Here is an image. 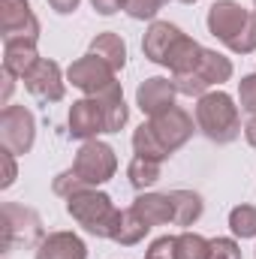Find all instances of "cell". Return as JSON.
I'll return each mask as SVG.
<instances>
[{
  "instance_id": "cell-14",
  "label": "cell",
  "mask_w": 256,
  "mask_h": 259,
  "mask_svg": "<svg viewBox=\"0 0 256 259\" xmlns=\"http://www.w3.org/2000/svg\"><path fill=\"white\" fill-rule=\"evenodd\" d=\"M33 259H88V247L75 232H49Z\"/></svg>"
},
{
  "instance_id": "cell-20",
  "label": "cell",
  "mask_w": 256,
  "mask_h": 259,
  "mask_svg": "<svg viewBox=\"0 0 256 259\" xmlns=\"http://www.w3.org/2000/svg\"><path fill=\"white\" fill-rule=\"evenodd\" d=\"M169 199H172V208H175V217H172L175 226H193L205 211L202 196L193 193V190H172Z\"/></svg>"
},
{
  "instance_id": "cell-31",
  "label": "cell",
  "mask_w": 256,
  "mask_h": 259,
  "mask_svg": "<svg viewBox=\"0 0 256 259\" xmlns=\"http://www.w3.org/2000/svg\"><path fill=\"white\" fill-rule=\"evenodd\" d=\"M0 163H3V178H0V190H9L12 184H15V154L12 151H0Z\"/></svg>"
},
{
  "instance_id": "cell-8",
  "label": "cell",
  "mask_w": 256,
  "mask_h": 259,
  "mask_svg": "<svg viewBox=\"0 0 256 259\" xmlns=\"http://www.w3.org/2000/svg\"><path fill=\"white\" fill-rule=\"evenodd\" d=\"M66 81H72V88H78L84 97H97V94H103L106 88L115 84V69L106 61H100L97 55L88 52L84 58H78V61L69 64Z\"/></svg>"
},
{
  "instance_id": "cell-37",
  "label": "cell",
  "mask_w": 256,
  "mask_h": 259,
  "mask_svg": "<svg viewBox=\"0 0 256 259\" xmlns=\"http://www.w3.org/2000/svg\"><path fill=\"white\" fill-rule=\"evenodd\" d=\"M253 3H256V0H253Z\"/></svg>"
},
{
  "instance_id": "cell-5",
  "label": "cell",
  "mask_w": 256,
  "mask_h": 259,
  "mask_svg": "<svg viewBox=\"0 0 256 259\" xmlns=\"http://www.w3.org/2000/svg\"><path fill=\"white\" fill-rule=\"evenodd\" d=\"M66 214H69L88 235H97V238H112V235H115V226H118V220H121V211L115 208L112 196L100 193L97 187L69 196V199H66Z\"/></svg>"
},
{
  "instance_id": "cell-28",
  "label": "cell",
  "mask_w": 256,
  "mask_h": 259,
  "mask_svg": "<svg viewBox=\"0 0 256 259\" xmlns=\"http://www.w3.org/2000/svg\"><path fill=\"white\" fill-rule=\"evenodd\" d=\"M208 259H241V247L235 238H211Z\"/></svg>"
},
{
  "instance_id": "cell-1",
  "label": "cell",
  "mask_w": 256,
  "mask_h": 259,
  "mask_svg": "<svg viewBox=\"0 0 256 259\" xmlns=\"http://www.w3.org/2000/svg\"><path fill=\"white\" fill-rule=\"evenodd\" d=\"M118 172V157H115V148L100 142V139H91L78 148L72 166L61 172L55 181H52V190L58 196L69 199L72 193H81V190H94L106 181H112V175Z\"/></svg>"
},
{
  "instance_id": "cell-26",
  "label": "cell",
  "mask_w": 256,
  "mask_h": 259,
  "mask_svg": "<svg viewBox=\"0 0 256 259\" xmlns=\"http://www.w3.org/2000/svg\"><path fill=\"white\" fill-rule=\"evenodd\" d=\"M172 81H175L178 94H184V97H196V100H199L202 94H208V81H205L196 69H190V72H175Z\"/></svg>"
},
{
  "instance_id": "cell-25",
  "label": "cell",
  "mask_w": 256,
  "mask_h": 259,
  "mask_svg": "<svg viewBox=\"0 0 256 259\" xmlns=\"http://www.w3.org/2000/svg\"><path fill=\"white\" fill-rule=\"evenodd\" d=\"M229 229L235 238H256V208L253 205H235L229 211Z\"/></svg>"
},
{
  "instance_id": "cell-6",
  "label": "cell",
  "mask_w": 256,
  "mask_h": 259,
  "mask_svg": "<svg viewBox=\"0 0 256 259\" xmlns=\"http://www.w3.org/2000/svg\"><path fill=\"white\" fill-rule=\"evenodd\" d=\"M0 214H3V253L15 247H39L46 235H42V220L33 208H24L18 202H3Z\"/></svg>"
},
{
  "instance_id": "cell-7",
  "label": "cell",
  "mask_w": 256,
  "mask_h": 259,
  "mask_svg": "<svg viewBox=\"0 0 256 259\" xmlns=\"http://www.w3.org/2000/svg\"><path fill=\"white\" fill-rule=\"evenodd\" d=\"M36 142V118L24 106H3L0 109V145L6 151L27 154Z\"/></svg>"
},
{
  "instance_id": "cell-11",
  "label": "cell",
  "mask_w": 256,
  "mask_h": 259,
  "mask_svg": "<svg viewBox=\"0 0 256 259\" xmlns=\"http://www.w3.org/2000/svg\"><path fill=\"white\" fill-rule=\"evenodd\" d=\"M175 97H178V88L172 78H163V75H151L145 78L139 88H136V106L148 115V118H157L163 112H169L175 106Z\"/></svg>"
},
{
  "instance_id": "cell-30",
  "label": "cell",
  "mask_w": 256,
  "mask_h": 259,
  "mask_svg": "<svg viewBox=\"0 0 256 259\" xmlns=\"http://www.w3.org/2000/svg\"><path fill=\"white\" fill-rule=\"evenodd\" d=\"M145 259H175V235H163V238L151 241Z\"/></svg>"
},
{
  "instance_id": "cell-18",
  "label": "cell",
  "mask_w": 256,
  "mask_h": 259,
  "mask_svg": "<svg viewBox=\"0 0 256 259\" xmlns=\"http://www.w3.org/2000/svg\"><path fill=\"white\" fill-rule=\"evenodd\" d=\"M88 52H91V55H97L100 61H106L115 72H118V69H124V64H127V42H124L118 33H112V30L97 33V36L91 39Z\"/></svg>"
},
{
  "instance_id": "cell-10",
  "label": "cell",
  "mask_w": 256,
  "mask_h": 259,
  "mask_svg": "<svg viewBox=\"0 0 256 259\" xmlns=\"http://www.w3.org/2000/svg\"><path fill=\"white\" fill-rule=\"evenodd\" d=\"M24 88L39 103H61L66 94L64 72H61V66L55 64V61H49V58H39V64L24 75Z\"/></svg>"
},
{
  "instance_id": "cell-27",
  "label": "cell",
  "mask_w": 256,
  "mask_h": 259,
  "mask_svg": "<svg viewBox=\"0 0 256 259\" xmlns=\"http://www.w3.org/2000/svg\"><path fill=\"white\" fill-rule=\"evenodd\" d=\"M169 0H124V12L136 21H154Z\"/></svg>"
},
{
  "instance_id": "cell-17",
  "label": "cell",
  "mask_w": 256,
  "mask_h": 259,
  "mask_svg": "<svg viewBox=\"0 0 256 259\" xmlns=\"http://www.w3.org/2000/svg\"><path fill=\"white\" fill-rule=\"evenodd\" d=\"M100 106H103V115H106V133H121V127H127L130 121V109L124 103V91H121V81H115L112 88H106L103 94H97Z\"/></svg>"
},
{
  "instance_id": "cell-35",
  "label": "cell",
  "mask_w": 256,
  "mask_h": 259,
  "mask_svg": "<svg viewBox=\"0 0 256 259\" xmlns=\"http://www.w3.org/2000/svg\"><path fill=\"white\" fill-rule=\"evenodd\" d=\"M244 139H247L250 148H256V115L247 121V127H244Z\"/></svg>"
},
{
  "instance_id": "cell-2",
  "label": "cell",
  "mask_w": 256,
  "mask_h": 259,
  "mask_svg": "<svg viewBox=\"0 0 256 259\" xmlns=\"http://www.w3.org/2000/svg\"><path fill=\"white\" fill-rule=\"evenodd\" d=\"M193 130H199L193 124L190 112H184L181 106H172L169 112L151 118L148 124L136 127L133 133V148L139 157H151V160H166L172 157L178 148H184L190 142Z\"/></svg>"
},
{
  "instance_id": "cell-19",
  "label": "cell",
  "mask_w": 256,
  "mask_h": 259,
  "mask_svg": "<svg viewBox=\"0 0 256 259\" xmlns=\"http://www.w3.org/2000/svg\"><path fill=\"white\" fill-rule=\"evenodd\" d=\"M202 46L196 42V39H190L187 33L169 49V55H166V61H163V66L175 75V72H190V69H196L199 66V58H202Z\"/></svg>"
},
{
  "instance_id": "cell-16",
  "label": "cell",
  "mask_w": 256,
  "mask_h": 259,
  "mask_svg": "<svg viewBox=\"0 0 256 259\" xmlns=\"http://www.w3.org/2000/svg\"><path fill=\"white\" fill-rule=\"evenodd\" d=\"M39 64L36 42L30 39H3V69H9L15 78H24Z\"/></svg>"
},
{
  "instance_id": "cell-22",
  "label": "cell",
  "mask_w": 256,
  "mask_h": 259,
  "mask_svg": "<svg viewBox=\"0 0 256 259\" xmlns=\"http://www.w3.org/2000/svg\"><path fill=\"white\" fill-rule=\"evenodd\" d=\"M148 229H151V226H148L133 208H127V211H121V220H118V226H115L112 241L121 244V247H133V244H139V241L148 235Z\"/></svg>"
},
{
  "instance_id": "cell-34",
  "label": "cell",
  "mask_w": 256,
  "mask_h": 259,
  "mask_svg": "<svg viewBox=\"0 0 256 259\" xmlns=\"http://www.w3.org/2000/svg\"><path fill=\"white\" fill-rule=\"evenodd\" d=\"M78 3H81V0H49V6H52L58 15H69V12H75Z\"/></svg>"
},
{
  "instance_id": "cell-21",
  "label": "cell",
  "mask_w": 256,
  "mask_h": 259,
  "mask_svg": "<svg viewBox=\"0 0 256 259\" xmlns=\"http://www.w3.org/2000/svg\"><path fill=\"white\" fill-rule=\"evenodd\" d=\"M196 72L208 81V88H211V84H223V81H229V78H232V61H229V58H223V55H220V52H214V49H205V52H202V58H199Z\"/></svg>"
},
{
  "instance_id": "cell-3",
  "label": "cell",
  "mask_w": 256,
  "mask_h": 259,
  "mask_svg": "<svg viewBox=\"0 0 256 259\" xmlns=\"http://www.w3.org/2000/svg\"><path fill=\"white\" fill-rule=\"evenodd\" d=\"M208 33L223 42L235 55H253L256 52V12L244 9L235 0H214L208 9Z\"/></svg>"
},
{
  "instance_id": "cell-12",
  "label": "cell",
  "mask_w": 256,
  "mask_h": 259,
  "mask_svg": "<svg viewBox=\"0 0 256 259\" xmlns=\"http://www.w3.org/2000/svg\"><path fill=\"white\" fill-rule=\"evenodd\" d=\"M66 121H69V136L81 139V142H91L100 133H106V115H103V106H100L97 97L75 100L69 106V118Z\"/></svg>"
},
{
  "instance_id": "cell-29",
  "label": "cell",
  "mask_w": 256,
  "mask_h": 259,
  "mask_svg": "<svg viewBox=\"0 0 256 259\" xmlns=\"http://www.w3.org/2000/svg\"><path fill=\"white\" fill-rule=\"evenodd\" d=\"M238 103H241L244 112L256 115V72L253 75H244L238 81Z\"/></svg>"
},
{
  "instance_id": "cell-9",
  "label": "cell",
  "mask_w": 256,
  "mask_h": 259,
  "mask_svg": "<svg viewBox=\"0 0 256 259\" xmlns=\"http://www.w3.org/2000/svg\"><path fill=\"white\" fill-rule=\"evenodd\" d=\"M0 33L3 39H39V18L30 0H0Z\"/></svg>"
},
{
  "instance_id": "cell-33",
  "label": "cell",
  "mask_w": 256,
  "mask_h": 259,
  "mask_svg": "<svg viewBox=\"0 0 256 259\" xmlns=\"http://www.w3.org/2000/svg\"><path fill=\"white\" fill-rule=\"evenodd\" d=\"M0 103L3 106H9V94H12V88H15V75L9 72V69H3V75H0Z\"/></svg>"
},
{
  "instance_id": "cell-24",
  "label": "cell",
  "mask_w": 256,
  "mask_h": 259,
  "mask_svg": "<svg viewBox=\"0 0 256 259\" xmlns=\"http://www.w3.org/2000/svg\"><path fill=\"white\" fill-rule=\"evenodd\" d=\"M211 241L199 232H181L175 235V259H208Z\"/></svg>"
},
{
  "instance_id": "cell-23",
  "label": "cell",
  "mask_w": 256,
  "mask_h": 259,
  "mask_svg": "<svg viewBox=\"0 0 256 259\" xmlns=\"http://www.w3.org/2000/svg\"><path fill=\"white\" fill-rule=\"evenodd\" d=\"M160 172H163V163L160 160H151V157H133L127 166V178L130 184L136 187V190H148V187H154L157 181H160Z\"/></svg>"
},
{
  "instance_id": "cell-32",
  "label": "cell",
  "mask_w": 256,
  "mask_h": 259,
  "mask_svg": "<svg viewBox=\"0 0 256 259\" xmlns=\"http://www.w3.org/2000/svg\"><path fill=\"white\" fill-rule=\"evenodd\" d=\"M91 6L100 15H115L118 9H124V0H91Z\"/></svg>"
},
{
  "instance_id": "cell-13",
  "label": "cell",
  "mask_w": 256,
  "mask_h": 259,
  "mask_svg": "<svg viewBox=\"0 0 256 259\" xmlns=\"http://www.w3.org/2000/svg\"><path fill=\"white\" fill-rule=\"evenodd\" d=\"M181 36H184V33H181L178 24H169V21H151V27L145 30V39H142V52H145V58H148L151 64L163 66L166 55H169V49H172Z\"/></svg>"
},
{
  "instance_id": "cell-36",
  "label": "cell",
  "mask_w": 256,
  "mask_h": 259,
  "mask_svg": "<svg viewBox=\"0 0 256 259\" xmlns=\"http://www.w3.org/2000/svg\"><path fill=\"white\" fill-rule=\"evenodd\" d=\"M178 3H196V0H178Z\"/></svg>"
},
{
  "instance_id": "cell-15",
  "label": "cell",
  "mask_w": 256,
  "mask_h": 259,
  "mask_svg": "<svg viewBox=\"0 0 256 259\" xmlns=\"http://www.w3.org/2000/svg\"><path fill=\"white\" fill-rule=\"evenodd\" d=\"M148 226H166L172 223L175 217V208H172V199L169 193H139L130 205Z\"/></svg>"
},
{
  "instance_id": "cell-4",
  "label": "cell",
  "mask_w": 256,
  "mask_h": 259,
  "mask_svg": "<svg viewBox=\"0 0 256 259\" xmlns=\"http://www.w3.org/2000/svg\"><path fill=\"white\" fill-rule=\"evenodd\" d=\"M196 127L205 139L229 145L241 136V115L226 91H208L196 100Z\"/></svg>"
}]
</instances>
